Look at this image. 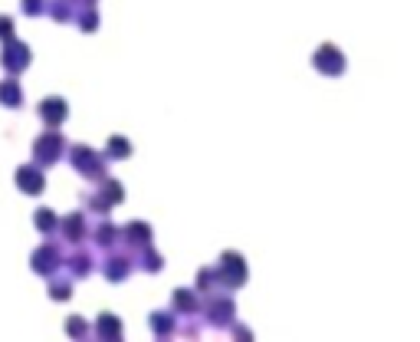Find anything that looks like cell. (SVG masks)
Instances as JSON below:
<instances>
[{"instance_id": "1", "label": "cell", "mask_w": 420, "mask_h": 342, "mask_svg": "<svg viewBox=\"0 0 420 342\" xmlns=\"http://www.w3.org/2000/svg\"><path fill=\"white\" fill-rule=\"evenodd\" d=\"M66 145L69 142L62 139L60 132H46V135H40L37 142H33V162H37V168H50V165H56L62 155H66Z\"/></svg>"}, {"instance_id": "2", "label": "cell", "mask_w": 420, "mask_h": 342, "mask_svg": "<svg viewBox=\"0 0 420 342\" xmlns=\"http://www.w3.org/2000/svg\"><path fill=\"white\" fill-rule=\"evenodd\" d=\"M213 273H217V283H223L227 290H236V287L247 283V264H243V257L236 254V250H227Z\"/></svg>"}, {"instance_id": "3", "label": "cell", "mask_w": 420, "mask_h": 342, "mask_svg": "<svg viewBox=\"0 0 420 342\" xmlns=\"http://www.w3.org/2000/svg\"><path fill=\"white\" fill-rule=\"evenodd\" d=\"M69 162H73V168L82 178H92V181L109 178V175H105V162H102V158L92 152L89 145H73V148H69Z\"/></svg>"}, {"instance_id": "4", "label": "cell", "mask_w": 420, "mask_h": 342, "mask_svg": "<svg viewBox=\"0 0 420 342\" xmlns=\"http://www.w3.org/2000/svg\"><path fill=\"white\" fill-rule=\"evenodd\" d=\"M204 309V316H207L210 326H217V330H223V326H230L236 316V306L230 296H210L207 303L200 306Z\"/></svg>"}, {"instance_id": "5", "label": "cell", "mask_w": 420, "mask_h": 342, "mask_svg": "<svg viewBox=\"0 0 420 342\" xmlns=\"http://www.w3.org/2000/svg\"><path fill=\"white\" fill-rule=\"evenodd\" d=\"M312 63H315V69H319V73H325V76H342V73H345V56H342V50H338V46H332V43L319 46Z\"/></svg>"}, {"instance_id": "6", "label": "cell", "mask_w": 420, "mask_h": 342, "mask_svg": "<svg viewBox=\"0 0 420 342\" xmlns=\"http://www.w3.org/2000/svg\"><path fill=\"white\" fill-rule=\"evenodd\" d=\"M60 264H62V254H60V247L56 243H46V247H40L37 254H33V260H30V266L37 270L40 277H46L50 280L56 270H60Z\"/></svg>"}, {"instance_id": "7", "label": "cell", "mask_w": 420, "mask_h": 342, "mask_svg": "<svg viewBox=\"0 0 420 342\" xmlns=\"http://www.w3.org/2000/svg\"><path fill=\"white\" fill-rule=\"evenodd\" d=\"M3 69L7 73H24L26 66H30V46H24L20 40H7V46H3Z\"/></svg>"}, {"instance_id": "8", "label": "cell", "mask_w": 420, "mask_h": 342, "mask_svg": "<svg viewBox=\"0 0 420 342\" xmlns=\"http://www.w3.org/2000/svg\"><path fill=\"white\" fill-rule=\"evenodd\" d=\"M66 115H69V105H66V99H60V96H50V99L40 102V119H43L50 128L62 126Z\"/></svg>"}, {"instance_id": "9", "label": "cell", "mask_w": 420, "mask_h": 342, "mask_svg": "<svg viewBox=\"0 0 420 342\" xmlns=\"http://www.w3.org/2000/svg\"><path fill=\"white\" fill-rule=\"evenodd\" d=\"M17 188L24 191V194H40V191L46 188V178H43V171L37 165H24V168H17Z\"/></svg>"}, {"instance_id": "10", "label": "cell", "mask_w": 420, "mask_h": 342, "mask_svg": "<svg viewBox=\"0 0 420 342\" xmlns=\"http://www.w3.org/2000/svg\"><path fill=\"white\" fill-rule=\"evenodd\" d=\"M132 257L125 254H112L105 264H102V273H105V280L109 283H122V280H128V273H132Z\"/></svg>"}, {"instance_id": "11", "label": "cell", "mask_w": 420, "mask_h": 342, "mask_svg": "<svg viewBox=\"0 0 420 342\" xmlns=\"http://www.w3.org/2000/svg\"><path fill=\"white\" fill-rule=\"evenodd\" d=\"M62 224V237L69 243H82L86 241V234H89V228H86V214H69L66 221H60Z\"/></svg>"}, {"instance_id": "12", "label": "cell", "mask_w": 420, "mask_h": 342, "mask_svg": "<svg viewBox=\"0 0 420 342\" xmlns=\"http://www.w3.org/2000/svg\"><path fill=\"white\" fill-rule=\"evenodd\" d=\"M122 237H125L128 247H138V250H141V247H148L151 243V228L145 224V221H132V224L122 230Z\"/></svg>"}, {"instance_id": "13", "label": "cell", "mask_w": 420, "mask_h": 342, "mask_svg": "<svg viewBox=\"0 0 420 342\" xmlns=\"http://www.w3.org/2000/svg\"><path fill=\"white\" fill-rule=\"evenodd\" d=\"M171 306L177 309V313H184V316H194V313H198L204 303H200V296L194 290H184V287H181V290H174Z\"/></svg>"}, {"instance_id": "14", "label": "cell", "mask_w": 420, "mask_h": 342, "mask_svg": "<svg viewBox=\"0 0 420 342\" xmlns=\"http://www.w3.org/2000/svg\"><path fill=\"white\" fill-rule=\"evenodd\" d=\"M0 105H7V109H20L24 105V89L17 79H3L0 83Z\"/></svg>"}, {"instance_id": "15", "label": "cell", "mask_w": 420, "mask_h": 342, "mask_svg": "<svg viewBox=\"0 0 420 342\" xmlns=\"http://www.w3.org/2000/svg\"><path fill=\"white\" fill-rule=\"evenodd\" d=\"M92 330H96L99 339H122V319H115L112 313H102Z\"/></svg>"}, {"instance_id": "16", "label": "cell", "mask_w": 420, "mask_h": 342, "mask_svg": "<svg viewBox=\"0 0 420 342\" xmlns=\"http://www.w3.org/2000/svg\"><path fill=\"white\" fill-rule=\"evenodd\" d=\"M151 330H155L158 339H168V336L177 330V319L171 316V309H168V313H151Z\"/></svg>"}, {"instance_id": "17", "label": "cell", "mask_w": 420, "mask_h": 342, "mask_svg": "<svg viewBox=\"0 0 420 342\" xmlns=\"http://www.w3.org/2000/svg\"><path fill=\"white\" fill-rule=\"evenodd\" d=\"M115 241H119V228H115V224H109V221H102L99 228L92 230V243H96V247H102V250H109Z\"/></svg>"}, {"instance_id": "18", "label": "cell", "mask_w": 420, "mask_h": 342, "mask_svg": "<svg viewBox=\"0 0 420 342\" xmlns=\"http://www.w3.org/2000/svg\"><path fill=\"white\" fill-rule=\"evenodd\" d=\"M66 266H69V273H73L76 280H82V277L89 273V270L96 266V260H92V257H89L86 250H76V254L69 257V260H66Z\"/></svg>"}, {"instance_id": "19", "label": "cell", "mask_w": 420, "mask_h": 342, "mask_svg": "<svg viewBox=\"0 0 420 342\" xmlns=\"http://www.w3.org/2000/svg\"><path fill=\"white\" fill-rule=\"evenodd\" d=\"M99 185H102L99 194H102V198H105L109 204H122V201H125V188L119 185V181H112V178H102Z\"/></svg>"}, {"instance_id": "20", "label": "cell", "mask_w": 420, "mask_h": 342, "mask_svg": "<svg viewBox=\"0 0 420 342\" xmlns=\"http://www.w3.org/2000/svg\"><path fill=\"white\" fill-rule=\"evenodd\" d=\"M141 250H145V254L138 257V266H141L145 273H158L161 266H164V260H161V254H158V250H151V243H148V247H141Z\"/></svg>"}, {"instance_id": "21", "label": "cell", "mask_w": 420, "mask_h": 342, "mask_svg": "<svg viewBox=\"0 0 420 342\" xmlns=\"http://www.w3.org/2000/svg\"><path fill=\"white\" fill-rule=\"evenodd\" d=\"M33 221H37V230H43V234H53V230L60 228V217L53 214L50 207H40L37 214H33Z\"/></svg>"}, {"instance_id": "22", "label": "cell", "mask_w": 420, "mask_h": 342, "mask_svg": "<svg viewBox=\"0 0 420 342\" xmlns=\"http://www.w3.org/2000/svg\"><path fill=\"white\" fill-rule=\"evenodd\" d=\"M105 155H109V158H128V155H132V145H128V139L115 135V139H109V148H105Z\"/></svg>"}, {"instance_id": "23", "label": "cell", "mask_w": 420, "mask_h": 342, "mask_svg": "<svg viewBox=\"0 0 420 342\" xmlns=\"http://www.w3.org/2000/svg\"><path fill=\"white\" fill-rule=\"evenodd\" d=\"M66 332H69L73 339H82V336H89V332H86V319H82V316H69V319H66Z\"/></svg>"}, {"instance_id": "24", "label": "cell", "mask_w": 420, "mask_h": 342, "mask_svg": "<svg viewBox=\"0 0 420 342\" xmlns=\"http://www.w3.org/2000/svg\"><path fill=\"white\" fill-rule=\"evenodd\" d=\"M50 296H53V300H69V296H73V287H69V283H62V280H53V283H50Z\"/></svg>"}, {"instance_id": "25", "label": "cell", "mask_w": 420, "mask_h": 342, "mask_svg": "<svg viewBox=\"0 0 420 342\" xmlns=\"http://www.w3.org/2000/svg\"><path fill=\"white\" fill-rule=\"evenodd\" d=\"M82 13H86V17H79V26H82V30H96V26H99V17H96V7H82Z\"/></svg>"}, {"instance_id": "26", "label": "cell", "mask_w": 420, "mask_h": 342, "mask_svg": "<svg viewBox=\"0 0 420 342\" xmlns=\"http://www.w3.org/2000/svg\"><path fill=\"white\" fill-rule=\"evenodd\" d=\"M213 283H217V273L210 266H204L198 273V290H213Z\"/></svg>"}, {"instance_id": "27", "label": "cell", "mask_w": 420, "mask_h": 342, "mask_svg": "<svg viewBox=\"0 0 420 342\" xmlns=\"http://www.w3.org/2000/svg\"><path fill=\"white\" fill-rule=\"evenodd\" d=\"M24 10L37 17V13H46V10H50V3H46V0H24Z\"/></svg>"}, {"instance_id": "28", "label": "cell", "mask_w": 420, "mask_h": 342, "mask_svg": "<svg viewBox=\"0 0 420 342\" xmlns=\"http://www.w3.org/2000/svg\"><path fill=\"white\" fill-rule=\"evenodd\" d=\"M0 37H13V24H10V17H0Z\"/></svg>"}]
</instances>
